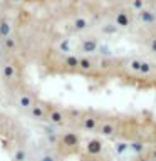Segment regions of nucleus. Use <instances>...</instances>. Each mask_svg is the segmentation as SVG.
I'll return each instance as SVG.
<instances>
[{
  "mask_svg": "<svg viewBox=\"0 0 156 161\" xmlns=\"http://www.w3.org/2000/svg\"><path fill=\"white\" fill-rule=\"evenodd\" d=\"M64 146H67V148H74V146L79 144V134L75 133H65L62 138H60Z\"/></svg>",
  "mask_w": 156,
  "mask_h": 161,
  "instance_id": "f257e3e1",
  "label": "nucleus"
},
{
  "mask_svg": "<svg viewBox=\"0 0 156 161\" xmlns=\"http://www.w3.org/2000/svg\"><path fill=\"white\" fill-rule=\"evenodd\" d=\"M86 151H87L89 154H92V156L99 154L101 151H103V143H101L99 139H91V141H87V146H86Z\"/></svg>",
  "mask_w": 156,
  "mask_h": 161,
  "instance_id": "f03ea898",
  "label": "nucleus"
},
{
  "mask_svg": "<svg viewBox=\"0 0 156 161\" xmlns=\"http://www.w3.org/2000/svg\"><path fill=\"white\" fill-rule=\"evenodd\" d=\"M64 62H65V65H67L69 69H79L81 57H77V55H72V54H69V55H65Z\"/></svg>",
  "mask_w": 156,
  "mask_h": 161,
  "instance_id": "7ed1b4c3",
  "label": "nucleus"
},
{
  "mask_svg": "<svg viewBox=\"0 0 156 161\" xmlns=\"http://www.w3.org/2000/svg\"><path fill=\"white\" fill-rule=\"evenodd\" d=\"M139 20L141 22H146V24H151V22H156V15L153 12H149V10H141Z\"/></svg>",
  "mask_w": 156,
  "mask_h": 161,
  "instance_id": "20e7f679",
  "label": "nucleus"
},
{
  "mask_svg": "<svg viewBox=\"0 0 156 161\" xmlns=\"http://www.w3.org/2000/svg\"><path fill=\"white\" fill-rule=\"evenodd\" d=\"M10 32H12V27L7 20H0V37L3 39H8L10 37Z\"/></svg>",
  "mask_w": 156,
  "mask_h": 161,
  "instance_id": "39448f33",
  "label": "nucleus"
},
{
  "mask_svg": "<svg viewBox=\"0 0 156 161\" xmlns=\"http://www.w3.org/2000/svg\"><path fill=\"white\" fill-rule=\"evenodd\" d=\"M129 22H131V19H129L128 14L121 12V14L116 15V25H119V27H128Z\"/></svg>",
  "mask_w": 156,
  "mask_h": 161,
  "instance_id": "423d86ee",
  "label": "nucleus"
},
{
  "mask_svg": "<svg viewBox=\"0 0 156 161\" xmlns=\"http://www.w3.org/2000/svg\"><path fill=\"white\" fill-rule=\"evenodd\" d=\"M49 119L52 121L54 124H62V111H59V109H54V111H50V114H49Z\"/></svg>",
  "mask_w": 156,
  "mask_h": 161,
  "instance_id": "0eeeda50",
  "label": "nucleus"
},
{
  "mask_svg": "<svg viewBox=\"0 0 156 161\" xmlns=\"http://www.w3.org/2000/svg\"><path fill=\"white\" fill-rule=\"evenodd\" d=\"M116 133V126L113 123H104L101 126V134L103 136H113Z\"/></svg>",
  "mask_w": 156,
  "mask_h": 161,
  "instance_id": "6e6552de",
  "label": "nucleus"
},
{
  "mask_svg": "<svg viewBox=\"0 0 156 161\" xmlns=\"http://www.w3.org/2000/svg\"><path fill=\"white\" fill-rule=\"evenodd\" d=\"M82 49L86 50V52H94L96 49H98V40L94 39H87L82 42Z\"/></svg>",
  "mask_w": 156,
  "mask_h": 161,
  "instance_id": "1a4fd4ad",
  "label": "nucleus"
},
{
  "mask_svg": "<svg viewBox=\"0 0 156 161\" xmlns=\"http://www.w3.org/2000/svg\"><path fill=\"white\" fill-rule=\"evenodd\" d=\"M82 128L87 129V131H94L96 128H98V121H96L94 118H84V121H82Z\"/></svg>",
  "mask_w": 156,
  "mask_h": 161,
  "instance_id": "9d476101",
  "label": "nucleus"
},
{
  "mask_svg": "<svg viewBox=\"0 0 156 161\" xmlns=\"http://www.w3.org/2000/svg\"><path fill=\"white\" fill-rule=\"evenodd\" d=\"M2 74H3L5 79H12L14 75H15V67H14L12 64H5L3 69H2Z\"/></svg>",
  "mask_w": 156,
  "mask_h": 161,
  "instance_id": "9b49d317",
  "label": "nucleus"
},
{
  "mask_svg": "<svg viewBox=\"0 0 156 161\" xmlns=\"http://www.w3.org/2000/svg\"><path fill=\"white\" fill-rule=\"evenodd\" d=\"M32 116L34 118H37V119H42L44 116H45V111H44V108L42 106H39V104H35V106H32Z\"/></svg>",
  "mask_w": 156,
  "mask_h": 161,
  "instance_id": "f8f14e48",
  "label": "nucleus"
},
{
  "mask_svg": "<svg viewBox=\"0 0 156 161\" xmlns=\"http://www.w3.org/2000/svg\"><path fill=\"white\" fill-rule=\"evenodd\" d=\"M74 27H75V30H84L86 27H87V20H86L84 17H75Z\"/></svg>",
  "mask_w": 156,
  "mask_h": 161,
  "instance_id": "ddd939ff",
  "label": "nucleus"
},
{
  "mask_svg": "<svg viewBox=\"0 0 156 161\" xmlns=\"http://www.w3.org/2000/svg\"><path fill=\"white\" fill-rule=\"evenodd\" d=\"M19 104L22 106V108H30V104H32V97H30L29 94H24V96H20V99H19Z\"/></svg>",
  "mask_w": 156,
  "mask_h": 161,
  "instance_id": "4468645a",
  "label": "nucleus"
},
{
  "mask_svg": "<svg viewBox=\"0 0 156 161\" xmlns=\"http://www.w3.org/2000/svg\"><path fill=\"white\" fill-rule=\"evenodd\" d=\"M91 67H92V62L87 59V57H81V64H79V69L82 70H89Z\"/></svg>",
  "mask_w": 156,
  "mask_h": 161,
  "instance_id": "2eb2a0df",
  "label": "nucleus"
},
{
  "mask_svg": "<svg viewBox=\"0 0 156 161\" xmlns=\"http://www.w3.org/2000/svg\"><path fill=\"white\" fill-rule=\"evenodd\" d=\"M25 158H27V153H25L24 149H19V151H15L14 161H25Z\"/></svg>",
  "mask_w": 156,
  "mask_h": 161,
  "instance_id": "dca6fc26",
  "label": "nucleus"
},
{
  "mask_svg": "<svg viewBox=\"0 0 156 161\" xmlns=\"http://www.w3.org/2000/svg\"><path fill=\"white\" fill-rule=\"evenodd\" d=\"M3 47L7 49V50H12V49H15V40H14L12 37L5 39V40H3Z\"/></svg>",
  "mask_w": 156,
  "mask_h": 161,
  "instance_id": "f3484780",
  "label": "nucleus"
},
{
  "mask_svg": "<svg viewBox=\"0 0 156 161\" xmlns=\"http://www.w3.org/2000/svg\"><path fill=\"white\" fill-rule=\"evenodd\" d=\"M133 8L141 12V10H144V0H133Z\"/></svg>",
  "mask_w": 156,
  "mask_h": 161,
  "instance_id": "a211bd4d",
  "label": "nucleus"
},
{
  "mask_svg": "<svg viewBox=\"0 0 156 161\" xmlns=\"http://www.w3.org/2000/svg\"><path fill=\"white\" fill-rule=\"evenodd\" d=\"M139 72H143V74H149L151 72V65L148 62H141V69H139Z\"/></svg>",
  "mask_w": 156,
  "mask_h": 161,
  "instance_id": "6ab92c4d",
  "label": "nucleus"
},
{
  "mask_svg": "<svg viewBox=\"0 0 156 161\" xmlns=\"http://www.w3.org/2000/svg\"><path fill=\"white\" fill-rule=\"evenodd\" d=\"M103 32H104V34H113V32H116V25H104V27H103Z\"/></svg>",
  "mask_w": 156,
  "mask_h": 161,
  "instance_id": "aec40b11",
  "label": "nucleus"
},
{
  "mask_svg": "<svg viewBox=\"0 0 156 161\" xmlns=\"http://www.w3.org/2000/svg\"><path fill=\"white\" fill-rule=\"evenodd\" d=\"M131 69L136 70V72H139V69H141V60H133V62H131Z\"/></svg>",
  "mask_w": 156,
  "mask_h": 161,
  "instance_id": "412c9836",
  "label": "nucleus"
},
{
  "mask_svg": "<svg viewBox=\"0 0 156 161\" xmlns=\"http://www.w3.org/2000/svg\"><path fill=\"white\" fill-rule=\"evenodd\" d=\"M128 148V144H124V143H119V144H116V151L121 154V153H124V149Z\"/></svg>",
  "mask_w": 156,
  "mask_h": 161,
  "instance_id": "4be33fe9",
  "label": "nucleus"
},
{
  "mask_svg": "<svg viewBox=\"0 0 156 161\" xmlns=\"http://www.w3.org/2000/svg\"><path fill=\"white\" fill-rule=\"evenodd\" d=\"M59 47H60V50H64V52H65V50H69V42H67V40H62Z\"/></svg>",
  "mask_w": 156,
  "mask_h": 161,
  "instance_id": "5701e85b",
  "label": "nucleus"
},
{
  "mask_svg": "<svg viewBox=\"0 0 156 161\" xmlns=\"http://www.w3.org/2000/svg\"><path fill=\"white\" fill-rule=\"evenodd\" d=\"M101 67H103V69H108V67H111V60H108V59L101 60Z\"/></svg>",
  "mask_w": 156,
  "mask_h": 161,
  "instance_id": "b1692460",
  "label": "nucleus"
},
{
  "mask_svg": "<svg viewBox=\"0 0 156 161\" xmlns=\"http://www.w3.org/2000/svg\"><path fill=\"white\" fill-rule=\"evenodd\" d=\"M131 148H133L134 151H138V153H139V151L143 149V146H141L139 143H134V144H131Z\"/></svg>",
  "mask_w": 156,
  "mask_h": 161,
  "instance_id": "393cba45",
  "label": "nucleus"
},
{
  "mask_svg": "<svg viewBox=\"0 0 156 161\" xmlns=\"http://www.w3.org/2000/svg\"><path fill=\"white\" fill-rule=\"evenodd\" d=\"M40 161H55V159H54V156L45 154V156H42V159H40Z\"/></svg>",
  "mask_w": 156,
  "mask_h": 161,
  "instance_id": "a878e982",
  "label": "nucleus"
},
{
  "mask_svg": "<svg viewBox=\"0 0 156 161\" xmlns=\"http://www.w3.org/2000/svg\"><path fill=\"white\" fill-rule=\"evenodd\" d=\"M49 141H50V143H55V141H57V136L50 134V136H49Z\"/></svg>",
  "mask_w": 156,
  "mask_h": 161,
  "instance_id": "bb28decb",
  "label": "nucleus"
},
{
  "mask_svg": "<svg viewBox=\"0 0 156 161\" xmlns=\"http://www.w3.org/2000/svg\"><path fill=\"white\" fill-rule=\"evenodd\" d=\"M151 50H153V52H156V39L151 42Z\"/></svg>",
  "mask_w": 156,
  "mask_h": 161,
  "instance_id": "cd10ccee",
  "label": "nucleus"
},
{
  "mask_svg": "<svg viewBox=\"0 0 156 161\" xmlns=\"http://www.w3.org/2000/svg\"><path fill=\"white\" fill-rule=\"evenodd\" d=\"M153 159H154V161H156V149H154V151H153Z\"/></svg>",
  "mask_w": 156,
  "mask_h": 161,
  "instance_id": "c85d7f7f",
  "label": "nucleus"
},
{
  "mask_svg": "<svg viewBox=\"0 0 156 161\" xmlns=\"http://www.w3.org/2000/svg\"><path fill=\"white\" fill-rule=\"evenodd\" d=\"M12 2H15V3H19V2H22V0H12Z\"/></svg>",
  "mask_w": 156,
  "mask_h": 161,
  "instance_id": "c756f323",
  "label": "nucleus"
},
{
  "mask_svg": "<svg viewBox=\"0 0 156 161\" xmlns=\"http://www.w3.org/2000/svg\"><path fill=\"white\" fill-rule=\"evenodd\" d=\"M139 161H148V159H144V158H143V159H139Z\"/></svg>",
  "mask_w": 156,
  "mask_h": 161,
  "instance_id": "7c9ffc66",
  "label": "nucleus"
}]
</instances>
